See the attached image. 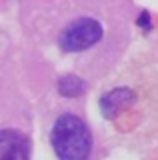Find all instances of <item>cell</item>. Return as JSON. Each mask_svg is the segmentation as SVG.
Returning a JSON list of instances; mask_svg holds the SVG:
<instances>
[{"label":"cell","instance_id":"cell-1","mask_svg":"<svg viewBox=\"0 0 158 160\" xmlns=\"http://www.w3.org/2000/svg\"><path fill=\"white\" fill-rule=\"evenodd\" d=\"M52 146L60 160H88L92 150L90 130L74 114H62L52 128Z\"/></svg>","mask_w":158,"mask_h":160},{"label":"cell","instance_id":"cell-2","mask_svg":"<svg viewBox=\"0 0 158 160\" xmlns=\"http://www.w3.org/2000/svg\"><path fill=\"white\" fill-rule=\"evenodd\" d=\"M100 38H102L100 22H96L94 18H80L64 28L58 42H60V48L66 52H78V50L90 48Z\"/></svg>","mask_w":158,"mask_h":160},{"label":"cell","instance_id":"cell-3","mask_svg":"<svg viewBox=\"0 0 158 160\" xmlns=\"http://www.w3.org/2000/svg\"><path fill=\"white\" fill-rule=\"evenodd\" d=\"M0 160H28V140L16 130L0 132Z\"/></svg>","mask_w":158,"mask_h":160},{"label":"cell","instance_id":"cell-4","mask_svg":"<svg viewBox=\"0 0 158 160\" xmlns=\"http://www.w3.org/2000/svg\"><path fill=\"white\" fill-rule=\"evenodd\" d=\"M132 96H134V94H132V90H128V88H116V90H112V92L104 94L102 100H100V108H102V112H104V116L116 114V110L130 102Z\"/></svg>","mask_w":158,"mask_h":160},{"label":"cell","instance_id":"cell-5","mask_svg":"<svg viewBox=\"0 0 158 160\" xmlns=\"http://www.w3.org/2000/svg\"><path fill=\"white\" fill-rule=\"evenodd\" d=\"M58 90H60V94L66 96V98H76V96H80V94L86 90V84H84L82 78L74 76V74H68V76L60 78V82H58Z\"/></svg>","mask_w":158,"mask_h":160},{"label":"cell","instance_id":"cell-6","mask_svg":"<svg viewBox=\"0 0 158 160\" xmlns=\"http://www.w3.org/2000/svg\"><path fill=\"white\" fill-rule=\"evenodd\" d=\"M138 24H140V26H144V24H146V26H148V12H142V14H140V20H138Z\"/></svg>","mask_w":158,"mask_h":160}]
</instances>
